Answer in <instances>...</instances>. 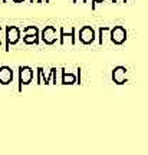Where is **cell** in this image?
Returning <instances> with one entry per match:
<instances>
[{"mask_svg": "<svg viewBox=\"0 0 148 155\" xmlns=\"http://www.w3.org/2000/svg\"><path fill=\"white\" fill-rule=\"evenodd\" d=\"M23 42L26 45H38L39 42V30L35 26H28L23 29Z\"/></svg>", "mask_w": 148, "mask_h": 155, "instance_id": "obj_1", "label": "cell"}, {"mask_svg": "<svg viewBox=\"0 0 148 155\" xmlns=\"http://www.w3.org/2000/svg\"><path fill=\"white\" fill-rule=\"evenodd\" d=\"M20 38V29L16 26H6V49L10 48V45L17 43Z\"/></svg>", "mask_w": 148, "mask_h": 155, "instance_id": "obj_2", "label": "cell"}, {"mask_svg": "<svg viewBox=\"0 0 148 155\" xmlns=\"http://www.w3.org/2000/svg\"><path fill=\"white\" fill-rule=\"evenodd\" d=\"M111 30V40L116 45H121L125 42L126 39V30L125 28L122 26H115L114 29H109Z\"/></svg>", "mask_w": 148, "mask_h": 155, "instance_id": "obj_3", "label": "cell"}, {"mask_svg": "<svg viewBox=\"0 0 148 155\" xmlns=\"http://www.w3.org/2000/svg\"><path fill=\"white\" fill-rule=\"evenodd\" d=\"M95 39V30H93L91 26H83L79 30V40L85 45H89L93 42Z\"/></svg>", "mask_w": 148, "mask_h": 155, "instance_id": "obj_4", "label": "cell"}, {"mask_svg": "<svg viewBox=\"0 0 148 155\" xmlns=\"http://www.w3.org/2000/svg\"><path fill=\"white\" fill-rule=\"evenodd\" d=\"M42 40L45 43L52 45L56 42V29L53 26H46L42 30Z\"/></svg>", "mask_w": 148, "mask_h": 155, "instance_id": "obj_5", "label": "cell"}, {"mask_svg": "<svg viewBox=\"0 0 148 155\" xmlns=\"http://www.w3.org/2000/svg\"><path fill=\"white\" fill-rule=\"evenodd\" d=\"M65 38H71V42L75 43V29H71L69 33H66L65 29H60V43H63Z\"/></svg>", "mask_w": 148, "mask_h": 155, "instance_id": "obj_6", "label": "cell"}, {"mask_svg": "<svg viewBox=\"0 0 148 155\" xmlns=\"http://www.w3.org/2000/svg\"><path fill=\"white\" fill-rule=\"evenodd\" d=\"M93 3H92V7H95V3H98V2H102V0H92Z\"/></svg>", "mask_w": 148, "mask_h": 155, "instance_id": "obj_7", "label": "cell"}, {"mask_svg": "<svg viewBox=\"0 0 148 155\" xmlns=\"http://www.w3.org/2000/svg\"><path fill=\"white\" fill-rule=\"evenodd\" d=\"M73 2H75V0H73ZM85 2H86V0H81V3H85Z\"/></svg>", "mask_w": 148, "mask_h": 155, "instance_id": "obj_8", "label": "cell"}]
</instances>
